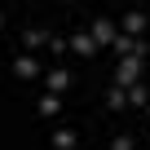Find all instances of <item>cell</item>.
Listing matches in <instances>:
<instances>
[{
  "label": "cell",
  "mask_w": 150,
  "mask_h": 150,
  "mask_svg": "<svg viewBox=\"0 0 150 150\" xmlns=\"http://www.w3.org/2000/svg\"><path fill=\"white\" fill-rule=\"evenodd\" d=\"M141 66H146V57H119V66H115V84H119V88L137 84V75H141Z\"/></svg>",
  "instance_id": "cell-1"
},
{
  "label": "cell",
  "mask_w": 150,
  "mask_h": 150,
  "mask_svg": "<svg viewBox=\"0 0 150 150\" xmlns=\"http://www.w3.org/2000/svg\"><path fill=\"white\" fill-rule=\"evenodd\" d=\"M66 49H75V57H97V40H93L88 31H75V35L66 40Z\"/></svg>",
  "instance_id": "cell-2"
},
{
  "label": "cell",
  "mask_w": 150,
  "mask_h": 150,
  "mask_svg": "<svg viewBox=\"0 0 150 150\" xmlns=\"http://www.w3.org/2000/svg\"><path fill=\"white\" fill-rule=\"evenodd\" d=\"M44 88L62 97V93L71 88V71H66V66H53V71H44Z\"/></svg>",
  "instance_id": "cell-3"
},
{
  "label": "cell",
  "mask_w": 150,
  "mask_h": 150,
  "mask_svg": "<svg viewBox=\"0 0 150 150\" xmlns=\"http://www.w3.org/2000/svg\"><path fill=\"white\" fill-rule=\"evenodd\" d=\"M88 35L97 40V49H106V44H115V27H110V18H93V27H88Z\"/></svg>",
  "instance_id": "cell-4"
},
{
  "label": "cell",
  "mask_w": 150,
  "mask_h": 150,
  "mask_svg": "<svg viewBox=\"0 0 150 150\" xmlns=\"http://www.w3.org/2000/svg\"><path fill=\"white\" fill-rule=\"evenodd\" d=\"M13 75H18V80H35V75H40L35 53H18V57H13Z\"/></svg>",
  "instance_id": "cell-5"
},
{
  "label": "cell",
  "mask_w": 150,
  "mask_h": 150,
  "mask_svg": "<svg viewBox=\"0 0 150 150\" xmlns=\"http://www.w3.org/2000/svg\"><path fill=\"white\" fill-rule=\"evenodd\" d=\"M146 27H150V18L141 9H128L124 13V35H146Z\"/></svg>",
  "instance_id": "cell-6"
},
{
  "label": "cell",
  "mask_w": 150,
  "mask_h": 150,
  "mask_svg": "<svg viewBox=\"0 0 150 150\" xmlns=\"http://www.w3.org/2000/svg\"><path fill=\"white\" fill-rule=\"evenodd\" d=\"M49 146H53V150H75V146H80V132H75V128H57V132L49 137Z\"/></svg>",
  "instance_id": "cell-7"
},
{
  "label": "cell",
  "mask_w": 150,
  "mask_h": 150,
  "mask_svg": "<svg viewBox=\"0 0 150 150\" xmlns=\"http://www.w3.org/2000/svg\"><path fill=\"white\" fill-rule=\"evenodd\" d=\"M35 115H40V119H53V115H62V97H57V93H44V97L35 102Z\"/></svg>",
  "instance_id": "cell-8"
},
{
  "label": "cell",
  "mask_w": 150,
  "mask_h": 150,
  "mask_svg": "<svg viewBox=\"0 0 150 150\" xmlns=\"http://www.w3.org/2000/svg\"><path fill=\"white\" fill-rule=\"evenodd\" d=\"M49 40H53L49 31H35V27H31V31H22V49H27V53H35V49H49Z\"/></svg>",
  "instance_id": "cell-9"
},
{
  "label": "cell",
  "mask_w": 150,
  "mask_h": 150,
  "mask_svg": "<svg viewBox=\"0 0 150 150\" xmlns=\"http://www.w3.org/2000/svg\"><path fill=\"white\" fill-rule=\"evenodd\" d=\"M106 106H110V110H128V93H124L119 84H110V88H106Z\"/></svg>",
  "instance_id": "cell-10"
},
{
  "label": "cell",
  "mask_w": 150,
  "mask_h": 150,
  "mask_svg": "<svg viewBox=\"0 0 150 150\" xmlns=\"http://www.w3.org/2000/svg\"><path fill=\"white\" fill-rule=\"evenodd\" d=\"M124 93H128V106H146V88L141 84H128Z\"/></svg>",
  "instance_id": "cell-11"
},
{
  "label": "cell",
  "mask_w": 150,
  "mask_h": 150,
  "mask_svg": "<svg viewBox=\"0 0 150 150\" xmlns=\"http://www.w3.org/2000/svg\"><path fill=\"white\" fill-rule=\"evenodd\" d=\"M110 150H137V141L128 132H119V137H110Z\"/></svg>",
  "instance_id": "cell-12"
},
{
  "label": "cell",
  "mask_w": 150,
  "mask_h": 150,
  "mask_svg": "<svg viewBox=\"0 0 150 150\" xmlns=\"http://www.w3.org/2000/svg\"><path fill=\"white\" fill-rule=\"evenodd\" d=\"M0 31H5V13H0Z\"/></svg>",
  "instance_id": "cell-13"
},
{
  "label": "cell",
  "mask_w": 150,
  "mask_h": 150,
  "mask_svg": "<svg viewBox=\"0 0 150 150\" xmlns=\"http://www.w3.org/2000/svg\"><path fill=\"white\" fill-rule=\"evenodd\" d=\"M146 119H150V102H146Z\"/></svg>",
  "instance_id": "cell-14"
}]
</instances>
